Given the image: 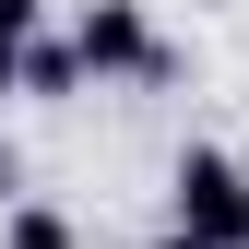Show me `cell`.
Returning a JSON list of instances; mask_svg holds the SVG:
<instances>
[{"label":"cell","mask_w":249,"mask_h":249,"mask_svg":"<svg viewBox=\"0 0 249 249\" xmlns=\"http://www.w3.org/2000/svg\"><path fill=\"white\" fill-rule=\"evenodd\" d=\"M48 36V0H0V95H24V48Z\"/></svg>","instance_id":"5"},{"label":"cell","mask_w":249,"mask_h":249,"mask_svg":"<svg viewBox=\"0 0 249 249\" xmlns=\"http://www.w3.org/2000/svg\"><path fill=\"white\" fill-rule=\"evenodd\" d=\"M83 83H95V71H83L71 36H36V48H24V95H83Z\"/></svg>","instance_id":"4"},{"label":"cell","mask_w":249,"mask_h":249,"mask_svg":"<svg viewBox=\"0 0 249 249\" xmlns=\"http://www.w3.org/2000/svg\"><path fill=\"white\" fill-rule=\"evenodd\" d=\"M0 249H83V226H71L59 202H36V190H12V202H0Z\"/></svg>","instance_id":"3"},{"label":"cell","mask_w":249,"mask_h":249,"mask_svg":"<svg viewBox=\"0 0 249 249\" xmlns=\"http://www.w3.org/2000/svg\"><path fill=\"white\" fill-rule=\"evenodd\" d=\"M71 48H83L95 83H178V48L154 36L142 0H83V12H71Z\"/></svg>","instance_id":"2"},{"label":"cell","mask_w":249,"mask_h":249,"mask_svg":"<svg viewBox=\"0 0 249 249\" xmlns=\"http://www.w3.org/2000/svg\"><path fill=\"white\" fill-rule=\"evenodd\" d=\"M166 226L190 237V249H249V154L190 142L166 166Z\"/></svg>","instance_id":"1"}]
</instances>
